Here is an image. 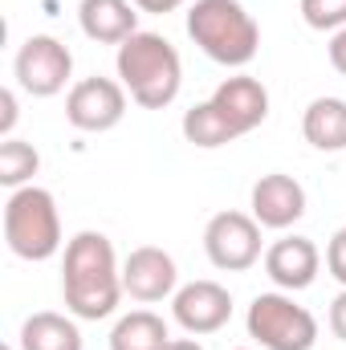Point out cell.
Returning <instances> with one entry per match:
<instances>
[{
	"label": "cell",
	"mask_w": 346,
	"mask_h": 350,
	"mask_svg": "<svg viewBox=\"0 0 346 350\" xmlns=\"http://www.w3.org/2000/svg\"><path fill=\"white\" fill-rule=\"evenodd\" d=\"M122 265L114 257V245L106 232H78L66 245L62 257V297L66 310L82 322H102L122 301Z\"/></svg>",
	"instance_id": "6da1fadb"
},
{
	"label": "cell",
	"mask_w": 346,
	"mask_h": 350,
	"mask_svg": "<svg viewBox=\"0 0 346 350\" xmlns=\"http://www.w3.org/2000/svg\"><path fill=\"white\" fill-rule=\"evenodd\" d=\"M114 70H118V82L127 86L131 102L143 106V110H163L179 98L183 86V62H179V49L163 33H131L118 53H114Z\"/></svg>",
	"instance_id": "7a4b0ae2"
},
{
	"label": "cell",
	"mask_w": 346,
	"mask_h": 350,
	"mask_svg": "<svg viewBox=\"0 0 346 350\" xmlns=\"http://www.w3.org/2000/svg\"><path fill=\"white\" fill-rule=\"evenodd\" d=\"M187 37L224 70H245L261 49V25L241 0H196L187 8Z\"/></svg>",
	"instance_id": "3957f363"
},
{
	"label": "cell",
	"mask_w": 346,
	"mask_h": 350,
	"mask_svg": "<svg viewBox=\"0 0 346 350\" xmlns=\"http://www.w3.org/2000/svg\"><path fill=\"white\" fill-rule=\"evenodd\" d=\"M4 245L21 261H49L62 253V212L53 191L29 183L4 200Z\"/></svg>",
	"instance_id": "277c9868"
},
{
	"label": "cell",
	"mask_w": 346,
	"mask_h": 350,
	"mask_svg": "<svg viewBox=\"0 0 346 350\" xmlns=\"http://www.w3.org/2000/svg\"><path fill=\"white\" fill-rule=\"evenodd\" d=\"M245 330L261 350H314L318 342V318L293 301V293L273 289L257 293L249 314H245Z\"/></svg>",
	"instance_id": "5b68a950"
},
{
	"label": "cell",
	"mask_w": 346,
	"mask_h": 350,
	"mask_svg": "<svg viewBox=\"0 0 346 350\" xmlns=\"http://www.w3.org/2000/svg\"><path fill=\"white\" fill-rule=\"evenodd\" d=\"M12 78L16 86L33 98H53L70 86L74 78V53L66 49V41L49 37V33H33L16 57H12Z\"/></svg>",
	"instance_id": "8992f818"
},
{
	"label": "cell",
	"mask_w": 346,
	"mask_h": 350,
	"mask_svg": "<svg viewBox=\"0 0 346 350\" xmlns=\"http://www.w3.org/2000/svg\"><path fill=\"white\" fill-rule=\"evenodd\" d=\"M204 253L220 273H245L261 261V224L253 212H216L204 228Z\"/></svg>",
	"instance_id": "52a82bcc"
},
{
	"label": "cell",
	"mask_w": 346,
	"mask_h": 350,
	"mask_svg": "<svg viewBox=\"0 0 346 350\" xmlns=\"http://www.w3.org/2000/svg\"><path fill=\"white\" fill-rule=\"evenodd\" d=\"M127 86L114 82V78H82L74 82L66 94V122L74 131H86V135H102V131H114L122 118H127Z\"/></svg>",
	"instance_id": "ba28073f"
},
{
	"label": "cell",
	"mask_w": 346,
	"mask_h": 350,
	"mask_svg": "<svg viewBox=\"0 0 346 350\" xmlns=\"http://www.w3.org/2000/svg\"><path fill=\"white\" fill-rule=\"evenodd\" d=\"M172 318L191 334V338H204V334H216L228 326L232 318V293L220 285V281H187L179 285L172 297Z\"/></svg>",
	"instance_id": "9c48e42d"
},
{
	"label": "cell",
	"mask_w": 346,
	"mask_h": 350,
	"mask_svg": "<svg viewBox=\"0 0 346 350\" xmlns=\"http://www.w3.org/2000/svg\"><path fill=\"white\" fill-rule=\"evenodd\" d=\"M122 289L131 301H143V306H155V301H168L179 289V269L175 257L163 253L159 245H139L127 253L122 261Z\"/></svg>",
	"instance_id": "30bf717a"
},
{
	"label": "cell",
	"mask_w": 346,
	"mask_h": 350,
	"mask_svg": "<svg viewBox=\"0 0 346 350\" xmlns=\"http://www.w3.org/2000/svg\"><path fill=\"white\" fill-rule=\"evenodd\" d=\"M249 208H253V220H257L261 228L285 232V228H293V224L306 216V187H302L293 175L269 172L253 183Z\"/></svg>",
	"instance_id": "8fae6325"
},
{
	"label": "cell",
	"mask_w": 346,
	"mask_h": 350,
	"mask_svg": "<svg viewBox=\"0 0 346 350\" xmlns=\"http://www.w3.org/2000/svg\"><path fill=\"white\" fill-rule=\"evenodd\" d=\"M261 261H265V273H269V281H273L277 289L302 293V289H310V285L318 281L322 253H318V245H314L310 237H297V232H293V237L273 241Z\"/></svg>",
	"instance_id": "7c38bea8"
},
{
	"label": "cell",
	"mask_w": 346,
	"mask_h": 350,
	"mask_svg": "<svg viewBox=\"0 0 346 350\" xmlns=\"http://www.w3.org/2000/svg\"><path fill=\"white\" fill-rule=\"evenodd\" d=\"M208 102L220 110V118H224L237 135L257 131L261 122L269 118V90L261 86L253 74H232V78H224L220 86L212 90Z\"/></svg>",
	"instance_id": "4fadbf2b"
},
{
	"label": "cell",
	"mask_w": 346,
	"mask_h": 350,
	"mask_svg": "<svg viewBox=\"0 0 346 350\" xmlns=\"http://www.w3.org/2000/svg\"><path fill=\"white\" fill-rule=\"evenodd\" d=\"M78 25L98 45H122L131 33H139V8L131 0H82Z\"/></svg>",
	"instance_id": "5bb4252c"
},
{
	"label": "cell",
	"mask_w": 346,
	"mask_h": 350,
	"mask_svg": "<svg viewBox=\"0 0 346 350\" xmlns=\"http://www.w3.org/2000/svg\"><path fill=\"white\" fill-rule=\"evenodd\" d=\"M302 135L314 151H346V98H334V94H322L306 106L302 114Z\"/></svg>",
	"instance_id": "9a60e30c"
},
{
	"label": "cell",
	"mask_w": 346,
	"mask_h": 350,
	"mask_svg": "<svg viewBox=\"0 0 346 350\" xmlns=\"http://www.w3.org/2000/svg\"><path fill=\"white\" fill-rule=\"evenodd\" d=\"M21 350H82V330L74 322V314H57V310H37L21 322Z\"/></svg>",
	"instance_id": "2e32d148"
},
{
	"label": "cell",
	"mask_w": 346,
	"mask_h": 350,
	"mask_svg": "<svg viewBox=\"0 0 346 350\" xmlns=\"http://www.w3.org/2000/svg\"><path fill=\"white\" fill-rule=\"evenodd\" d=\"M168 342L172 330L155 310H131L110 330V350H163Z\"/></svg>",
	"instance_id": "e0dca14e"
},
{
	"label": "cell",
	"mask_w": 346,
	"mask_h": 350,
	"mask_svg": "<svg viewBox=\"0 0 346 350\" xmlns=\"http://www.w3.org/2000/svg\"><path fill=\"white\" fill-rule=\"evenodd\" d=\"M183 139L191 143V147H200V151H216V147H228V143H237L241 135L220 118V110L212 106V102H196L191 110H183Z\"/></svg>",
	"instance_id": "ac0fdd59"
},
{
	"label": "cell",
	"mask_w": 346,
	"mask_h": 350,
	"mask_svg": "<svg viewBox=\"0 0 346 350\" xmlns=\"http://www.w3.org/2000/svg\"><path fill=\"white\" fill-rule=\"evenodd\" d=\"M37 172H41V155H37L33 143H25V139H16V135H12V139H0V183H4L8 191L29 187Z\"/></svg>",
	"instance_id": "d6986e66"
},
{
	"label": "cell",
	"mask_w": 346,
	"mask_h": 350,
	"mask_svg": "<svg viewBox=\"0 0 346 350\" xmlns=\"http://www.w3.org/2000/svg\"><path fill=\"white\" fill-rule=\"evenodd\" d=\"M302 21L318 33L346 29V0H302Z\"/></svg>",
	"instance_id": "ffe728a7"
},
{
	"label": "cell",
	"mask_w": 346,
	"mask_h": 350,
	"mask_svg": "<svg viewBox=\"0 0 346 350\" xmlns=\"http://www.w3.org/2000/svg\"><path fill=\"white\" fill-rule=\"evenodd\" d=\"M326 269H330V277L346 289V224L330 237V245H326Z\"/></svg>",
	"instance_id": "44dd1931"
},
{
	"label": "cell",
	"mask_w": 346,
	"mask_h": 350,
	"mask_svg": "<svg viewBox=\"0 0 346 350\" xmlns=\"http://www.w3.org/2000/svg\"><path fill=\"white\" fill-rule=\"evenodd\" d=\"M16 118H21V110H16V94H12V90H0V139H12Z\"/></svg>",
	"instance_id": "7402d4cb"
},
{
	"label": "cell",
	"mask_w": 346,
	"mask_h": 350,
	"mask_svg": "<svg viewBox=\"0 0 346 350\" xmlns=\"http://www.w3.org/2000/svg\"><path fill=\"white\" fill-rule=\"evenodd\" d=\"M326 53H330V66H334V70L346 78V29L330 33V45H326Z\"/></svg>",
	"instance_id": "603a6c76"
},
{
	"label": "cell",
	"mask_w": 346,
	"mask_h": 350,
	"mask_svg": "<svg viewBox=\"0 0 346 350\" xmlns=\"http://www.w3.org/2000/svg\"><path fill=\"white\" fill-rule=\"evenodd\" d=\"M330 330H334L338 342H346V289L330 301Z\"/></svg>",
	"instance_id": "cb8c5ba5"
},
{
	"label": "cell",
	"mask_w": 346,
	"mask_h": 350,
	"mask_svg": "<svg viewBox=\"0 0 346 350\" xmlns=\"http://www.w3.org/2000/svg\"><path fill=\"white\" fill-rule=\"evenodd\" d=\"M139 12H155V16H168V12H175V8H183L187 0H131Z\"/></svg>",
	"instance_id": "d4e9b609"
},
{
	"label": "cell",
	"mask_w": 346,
	"mask_h": 350,
	"mask_svg": "<svg viewBox=\"0 0 346 350\" xmlns=\"http://www.w3.org/2000/svg\"><path fill=\"white\" fill-rule=\"evenodd\" d=\"M163 350H204V347H200L196 338H172V342H168Z\"/></svg>",
	"instance_id": "484cf974"
},
{
	"label": "cell",
	"mask_w": 346,
	"mask_h": 350,
	"mask_svg": "<svg viewBox=\"0 0 346 350\" xmlns=\"http://www.w3.org/2000/svg\"><path fill=\"white\" fill-rule=\"evenodd\" d=\"M4 350H16V347H4Z\"/></svg>",
	"instance_id": "4316f807"
},
{
	"label": "cell",
	"mask_w": 346,
	"mask_h": 350,
	"mask_svg": "<svg viewBox=\"0 0 346 350\" xmlns=\"http://www.w3.org/2000/svg\"><path fill=\"white\" fill-rule=\"evenodd\" d=\"M237 350H249V347H237Z\"/></svg>",
	"instance_id": "83f0119b"
}]
</instances>
